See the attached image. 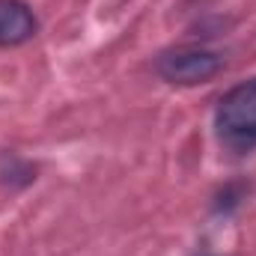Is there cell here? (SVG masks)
I'll use <instances>...</instances> for the list:
<instances>
[{"label": "cell", "instance_id": "obj_1", "mask_svg": "<svg viewBox=\"0 0 256 256\" xmlns=\"http://www.w3.org/2000/svg\"><path fill=\"white\" fill-rule=\"evenodd\" d=\"M214 128L232 152H248L256 146V78L232 86L214 114Z\"/></svg>", "mask_w": 256, "mask_h": 256}, {"label": "cell", "instance_id": "obj_2", "mask_svg": "<svg viewBox=\"0 0 256 256\" xmlns=\"http://www.w3.org/2000/svg\"><path fill=\"white\" fill-rule=\"evenodd\" d=\"M224 68V57L208 51V48H194V45H182V48H170L155 60V72L176 86H196L212 80L218 72Z\"/></svg>", "mask_w": 256, "mask_h": 256}, {"label": "cell", "instance_id": "obj_3", "mask_svg": "<svg viewBox=\"0 0 256 256\" xmlns=\"http://www.w3.org/2000/svg\"><path fill=\"white\" fill-rule=\"evenodd\" d=\"M39 30L33 9L24 0H0V48H18Z\"/></svg>", "mask_w": 256, "mask_h": 256}]
</instances>
